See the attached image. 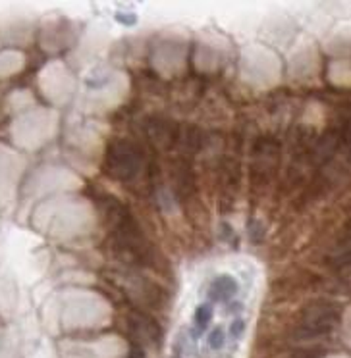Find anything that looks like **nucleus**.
Returning <instances> with one entry per match:
<instances>
[{
    "label": "nucleus",
    "mask_w": 351,
    "mask_h": 358,
    "mask_svg": "<svg viewBox=\"0 0 351 358\" xmlns=\"http://www.w3.org/2000/svg\"><path fill=\"white\" fill-rule=\"evenodd\" d=\"M139 152L128 141H116L109 147V164L110 173H114L116 179H132L139 170Z\"/></svg>",
    "instance_id": "1"
},
{
    "label": "nucleus",
    "mask_w": 351,
    "mask_h": 358,
    "mask_svg": "<svg viewBox=\"0 0 351 358\" xmlns=\"http://www.w3.org/2000/svg\"><path fill=\"white\" fill-rule=\"evenodd\" d=\"M238 281L232 275H220L212 281L211 289H209V296L214 303H226L232 296L238 293Z\"/></svg>",
    "instance_id": "2"
},
{
    "label": "nucleus",
    "mask_w": 351,
    "mask_h": 358,
    "mask_svg": "<svg viewBox=\"0 0 351 358\" xmlns=\"http://www.w3.org/2000/svg\"><path fill=\"white\" fill-rule=\"evenodd\" d=\"M212 320V306L211 304H201V306H197L195 310V326L199 331H205L209 324H211Z\"/></svg>",
    "instance_id": "3"
},
{
    "label": "nucleus",
    "mask_w": 351,
    "mask_h": 358,
    "mask_svg": "<svg viewBox=\"0 0 351 358\" xmlns=\"http://www.w3.org/2000/svg\"><path fill=\"white\" fill-rule=\"evenodd\" d=\"M224 343H226V335H224V331H222L220 327L212 329L211 335H209V347H211V349H222Z\"/></svg>",
    "instance_id": "4"
},
{
    "label": "nucleus",
    "mask_w": 351,
    "mask_h": 358,
    "mask_svg": "<svg viewBox=\"0 0 351 358\" xmlns=\"http://www.w3.org/2000/svg\"><path fill=\"white\" fill-rule=\"evenodd\" d=\"M116 22L122 25H135L137 24V14H133V12H116Z\"/></svg>",
    "instance_id": "5"
},
{
    "label": "nucleus",
    "mask_w": 351,
    "mask_h": 358,
    "mask_svg": "<svg viewBox=\"0 0 351 358\" xmlns=\"http://www.w3.org/2000/svg\"><path fill=\"white\" fill-rule=\"evenodd\" d=\"M243 329H245V322L242 318H235L232 322V337H242Z\"/></svg>",
    "instance_id": "6"
},
{
    "label": "nucleus",
    "mask_w": 351,
    "mask_h": 358,
    "mask_svg": "<svg viewBox=\"0 0 351 358\" xmlns=\"http://www.w3.org/2000/svg\"><path fill=\"white\" fill-rule=\"evenodd\" d=\"M128 358H147V357H145V350L141 349V347H132Z\"/></svg>",
    "instance_id": "7"
}]
</instances>
